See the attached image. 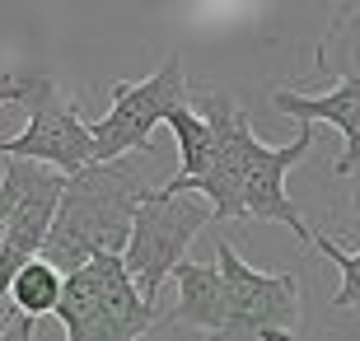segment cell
<instances>
[{
	"instance_id": "1",
	"label": "cell",
	"mask_w": 360,
	"mask_h": 341,
	"mask_svg": "<svg viewBox=\"0 0 360 341\" xmlns=\"http://www.w3.org/2000/svg\"><path fill=\"white\" fill-rule=\"evenodd\" d=\"M150 192L155 187L146 183V173L131 155L66 178V197L52 220L42 262H52L61 276H75L103 252H127L136 210L150 201Z\"/></svg>"
},
{
	"instance_id": "2",
	"label": "cell",
	"mask_w": 360,
	"mask_h": 341,
	"mask_svg": "<svg viewBox=\"0 0 360 341\" xmlns=\"http://www.w3.org/2000/svg\"><path fill=\"white\" fill-rule=\"evenodd\" d=\"M56 318L66 328V341H141L160 323V309L146 304V295L136 290L127 257L103 252L75 276H66Z\"/></svg>"
},
{
	"instance_id": "3",
	"label": "cell",
	"mask_w": 360,
	"mask_h": 341,
	"mask_svg": "<svg viewBox=\"0 0 360 341\" xmlns=\"http://www.w3.org/2000/svg\"><path fill=\"white\" fill-rule=\"evenodd\" d=\"M112 108H108L98 122H89L94 131V164H117L127 159L131 150H155V127L169 122L178 108H187V70H183V56L169 52L164 66L146 79H117L108 89Z\"/></svg>"
},
{
	"instance_id": "4",
	"label": "cell",
	"mask_w": 360,
	"mask_h": 341,
	"mask_svg": "<svg viewBox=\"0 0 360 341\" xmlns=\"http://www.w3.org/2000/svg\"><path fill=\"white\" fill-rule=\"evenodd\" d=\"M215 266L229 290V318L215 341H295L304 323L300 276L290 271H257L239 257L234 243L215 248Z\"/></svg>"
},
{
	"instance_id": "5",
	"label": "cell",
	"mask_w": 360,
	"mask_h": 341,
	"mask_svg": "<svg viewBox=\"0 0 360 341\" xmlns=\"http://www.w3.org/2000/svg\"><path fill=\"white\" fill-rule=\"evenodd\" d=\"M206 220H215L211 206L187 197H160V192H150V201L136 210L131 243L122 257H127V271H131L136 290L146 295V304L160 300V285L183 266V252L206 229Z\"/></svg>"
},
{
	"instance_id": "6",
	"label": "cell",
	"mask_w": 360,
	"mask_h": 341,
	"mask_svg": "<svg viewBox=\"0 0 360 341\" xmlns=\"http://www.w3.org/2000/svg\"><path fill=\"white\" fill-rule=\"evenodd\" d=\"M5 159H28L42 169H56L75 178V173L94 169V131L89 122L80 117V103L66 98L52 79H38V94L28 98V127L19 136L0 141Z\"/></svg>"
},
{
	"instance_id": "7",
	"label": "cell",
	"mask_w": 360,
	"mask_h": 341,
	"mask_svg": "<svg viewBox=\"0 0 360 341\" xmlns=\"http://www.w3.org/2000/svg\"><path fill=\"white\" fill-rule=\"evenodd\" d=\"M309 145H314V127H300L290 145H267L257 141V131H248L243 141V220L285 224L304 248H314V229L304 224L300 206L285 197V173L309 155Z\"/></svg>"
},
{
	"instance_id": "8",
	"label": "cell",
	"mask_w": 360,
	"mask_h": 341,
	"mask_svg": "<svg viewBox=\"0 0 360 341\" xmlns=\"http://www.w3.org/2000/svg\"><path fill=\"white\" fill-rule=\"evenodd\" d=\"M61 197H66V173L24 159V192H19V206H14L5 243H0V323L10 318L14 276L24 271L28 262H38L42 248H47V234H52V220L61 210Z\"/></svg>"
},
{
	"instance_id": "9",
	"label": "cell",
	"mask_w": 360,
	"mask_h": 341,
	"mask_svg": "<svg viewBox=\"0 0 360 341\" xmlns=\"http://www.w3.org/2000/svg\"><path fill=\"white\" fill-rule=\"evenodd\" d=\"M271 108L285 112V117H300V127H314V122L337 127L347 150L337 155L333 173L347 178V173L360 169V79H347V84H337V89L319 94V98H309L300 89H271Z\"/></svg>"
},
{
	"instance_id": "10",
	"label": "cell",
	"mask_w": 360,
	"mask_h": 341,
	"mask_svg": "<svg viewBox=\"0 0 360 341\" xmlns=\"http://www.w3.org/2000/svg\"><path fill=\"white\" fill-rule=\"evenodd\" d=\"M174 285H178V304H174V314H169V323L192 328L206 341H215L220 328H225V318H229V290H225L220 266L215 262H183L174 271Z\"/></svg>"
},
{
	"instance_id": "11",
	"label": "cell",
	"mask_w": 360,
	"mask_h": 341,
	"mask_svg": "<svg viewBox=\"0 0 360 341\" xmlns=\"http://www.w3.org/2000/svg\"><path fill=\"white\" fill-rule=\"evenodd\" d=\"M319 75H337V84L360 79V5H337L314 52Z\"/></svg>"
},
{
	"instance_id": "12",
	"label": "cell",
	"mask_w": 360,
	"mask_h": 341,
	"mask_svg": "<svg viewBox=\"0 0 360 341\" xmlns=\"http://www.w3.org/2000/svg\"><path fill=\"white\" fill-rule=\"evenodd\" d=\"M169 131H174V141H178V173H174V178H178V183L206 178L211 164H215V150H220L211 122L187 103V108H178L174 117H169Z\"/></svg>"
},
{
	"instance_id": "13",
	"label": "cell",
	"mask_w": 360,
	"mask_h": 341,
	"mask_svg": "<svg viewBox=\"0 0 360 341\" xmlns=\"http://www.w3.org/2000/svg\"><path fill=\"white\" fill-rule=\"evenodd\" d=\"M61 290H66V276L56 271L52 262H42V257H38V262H28L24 271L14 276V285H10V309L38 323L42 314H56Z\"/></svg>"
},
{
	"instance_id": "14",
	"label": "cell",
	"mask_w": 360,
	"mask_h": 341,
	"mask_svg": "<svg viewBox=\"0 0 360 341\" xmlns=\"http://www.w3.org/2000/svg\"><path fill=\"white\" fill-rule=\"evenodd\" d=\"M356 210H360V192H356ZM314 252H323L328 262L342 266V290L333 295V304H337V309H356V314H360V252L337 248L328 234H314Z\"/></svg>"
},
{
	"instance_id": "15",
	"label": "cell",
	"mask_w": 360,
	"mask_h": 341,
	"mask_svg": "<svg viewBox=\"0 0 360 341\" xmlns=\"http://www.w3.org/2000/svg\"><path fill=\"white\" fill-rule=\"evenodd\" d=\"M42 75H14V70H0V108L5 103H28L38 94Z\"/></svg>"
},
{
	"instance_id": "16",
	"label": "cell",
	"mask_w": 360,
	"mask_h": 341,
	"mask_svg": "<svg viewBox=\"0 0 360 341\" xmlns=\"http://www.w3.org/2000/svg\"><path fill=\"white\" fill-rule=\"evenodd\" d=\"M0 341H38V337H33V318L10 314L5 323H0Z\"/></svg>"
}]
</instances>
